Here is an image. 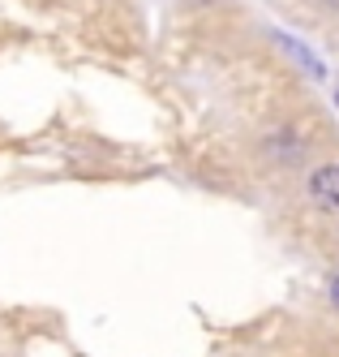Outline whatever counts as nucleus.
<instances>
[{
    "label": "nucleus",
    "instance_id": "nucleus-1",
    "mask_svg": "<svg viewBox=\"0 0 339 357\" xmlns=\"http://www.w3.org/2000/svg\"><path fill=\"white\" fill-rule=\"evenodd\" d=\"M309 198H314V207H322V211H339V164H322V168H314L309 172Z\"/></svg>",
    "mask_w": 339,
    "mask_h": 357
},
{
    "label": "nucleus",
    "instance_id": "nucleus-2",
    "mask_svg": "<svg viewBox=\"0 0 339 357\" xmlns=\"http://www.w3.org/2000/svg\"><path fill=\"white\" fill-rule=\"evenodd\" d=\"M275 43H279V47H288V52H292V56H297V61L309 69V78H326V69L314 61V52H309L305 43H297V39H288V35H275Z\"/></svg>",
    "mask_w": 339,
    "mask_h": 357
},
{
    "label": "nucleus",
    "instance_id": "nucleus-3",
    "mask_svg": "<svg viewBox=\"0 0 339 357\" xmlns=\"http://www.w3.org/2000/svg\"><path fill=\"white\" fill-rule=\"evenodd\" d=\"M331 305H335V310H339V275L331 280Z\"/></svg>",
    "mask_w": 339,
    "mask_h": 357
},
{
    "label": "nucleus",
    "instance_id": "nucleus-4",
    "mask_svg": "<svg viewBox=\"0 0 339 357\" xmlns=\"http://www.w3.org/2000/svg\"><path fill=\"white\" fill-rule=\"evenodd\" d=\"M322 5H326V9H335V13H339V0H322Z\"/></svg>",
    "mask_w": 339,
    "mask_h": 357
},
{
    "label": "nucleus",
    "instance_id": "nucleus-5",
    "mask_svg": "<svg viewBox=\"0 0 339 357\" xmlns=\"http://www.w3.org/2000/svg\"><path fill=\"white\" fill-rule=\"evenodd\" d=\"M335 108H339V86H335Z\"/></svg>",
    "mask_w": 339,
    "mask_h": 357
}]
</instances>
